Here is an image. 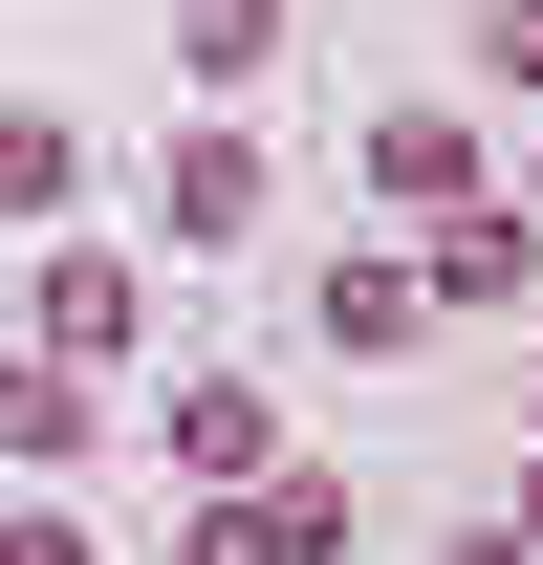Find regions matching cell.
Segmentation results:
<instances>
[{
  "label": "cell",
  "mask_w": 543,
  "mask_h": 565,
  "mask_svg": "<svg viewBox=\"0 0 543 565\" xmlns=\"http://www.w3.org/2000/svg\"><path fill=\"white\" fill-rule=\"evenodd\" d=\"M174 457H196V500H283V479H305V457H283V414L239 392V370H196V392H174Z\"/></svg>",
  "instance_id": "obj_1"
},
{
  "label": "cell",
  "mask_w": 543,
  "mask_h": 565,
  "mask_svg": "<svg viewBox=\"0 0 543 565\" xmlns=\"http://www.w3.org/2000/svg\"><path fill=\"white\" fill-rule=\"evenodd\" d=\"M370 196L392 217H478V131L457 109H370Z\"/></svg>",
  "instance_id": "obj_2"
},
{
  "label": "cell",
  "mask_w": 543,
  "mask_h": 565,
  "mask_svg": "<svg viewBox=\"0 0 543 565\" xmlns=\"http://www.w3.org/2000/svg\"><path fill=\"white\" fill-rule=\"evenodd\" d=\"M413 262H435V305H522V282H543V217H522V196H478V217H435Z\"/></svg>",
  "instance_id": "obj_3"
},
{
  "label": "cell",
  "mask_w": 543,
  "mask_h": 565,
  "mask_svg": "<svg viewBox=\"0 0 543 565\" xmlns=\"http://www.w3.org/2000/svg\"><path fill=\"white\" fill-rule=\"evenodd\" d=\"M131 305H152V282L109 262V239H66V262H44V349H66V370H109V349H131Z\"/></svg>",
  "instance_id": "obj_4"
},
{
  "label": "cell",
  "mask_w": 543,
  "mask_h": 565,
  "mask_svg": "<svg viewBox=\"0 0 543 565\" xmlns=\"http://www.w3.org/2000/svg\"><path fill=\"white\" fill-rule=\"evenodd\" d=\"M413 327H457V305H435V262H348V282H327V349H348V370H392Z\"/></svg>",
  "instance_id": "obj_5"
},
{
  "label": "cell",
  "mask_w": 543,
  "mask_h": 565,
  "mask_svg": "<svg viewBox=\"0 0 543 565\" xmlns=\"http://www.w3.org/2000/svg\"><path fill=\"white\" fill-rule=\"evenodd\" d=\"M262 217V131L217 109V131H174V239H239Z\"/></svg>",
  "instance_id": "obj_6"
},
{
  "label": "cell",
  "mask_w": 543,
  "mask_h": 565,
  "mask_svg": "<svg viewBox=\"0 0 543 565\" xmlns=\"http://www.w3.org/2000/svg\"><path fill=\"white\" fill-rule=\"evenodd\" d=\"M87 196V152H66V109H22V131H0V217H22V239H44V217Z\"/></svg>",
  "instance_id": "obj_7"
},
{
  "label": "cell",
  "mask_w": 543,
  "mask_h": 565,
  "mask_svg": "<svg viewBox=\"0 0 543 565\" xmlns=\"http://www.w3.org/2000/svg\"><path fill=\"white\" fill-rule=\"evenodd\" d=\"M0 457H87V370L22 349V392H0Z\"/></svg>",
  "instance_id": "obj_8"
},
{
  "label": "cell",
  "mask_w": 543,
  "mask_h": 565,
  "mask_svg": "<svg viewBox=\"0 0 543 565\" xmlns=\"http://www.w3.org/2000/svg\"><path fill=\"white\" fill-rule=\"evenodd\" d=\"M174 44H196V66L239 87V66H262V44H283V0H174Z\"/></svg>",
  "instance_id": "obj_9"
},
{
  "label": "cell",
  "mask_w": 543,
  "mask_h": 565,
  "mask_svg": "<svg viewBox=\"0 0 543 565\" xmlns=\"http://www.w3.org/2000/svg\"><path fill=\"white\" fill-rule=\"evenodd\" d=\"M478 87H522V109H543V0H478Z\"/></svg>",
  "instance_id": "obj_10"
},
{
  "label": "cell",
  "mask_w": 543,
  "mask_h": 565,
  "mask_svg": "<svg viewBox=\"0 0 543 565\" xmlns=\"http://www.w3.org/2000/svg\"><path fill=\"white\" fill-rule=\"evenodd\" d=\"M174 565H305V544H283L262 500H196V544H174Z\"/></svg>",
  "instance_id": "obj_11"
},
{
  "label": "cell",
  "mask_w": 543,
  "mask_h": 565,
  "mask_svg": "<svg viewBox=\"0 0 543 565\" xmlns=\"http://www.w3.org/2000/svg\"><path fill=\"white\" fill-rule=\"evenodd\" d=\"M0 565H87V522H44V500H22V544H0Z\"/></svg>",
  "instance_id": "obj_12"
},
{
  "label": "cell",
  "mask_w": 543,
  "mask_h": 565,
  "mask_svg": "<svg viewBox=\"0 0 543 565\" xmlns=\"http://www.w3.org/2000/svg\"><path fill=\"white\" fill-rule=\"evenodd\" d=\"M435 565H543V544H522V522H478V544H435Z\"/></svg>",
  "instance_id": "obj_13"
},
{
  "label": "cell",
  "mask_w": 543,
  "mask_h": 565,
  "mask_svg": "<svg viewBox=\"0 0 543 565\" xmlns=\"http://www.w3.org/2000/svg\"><path fill=\"white\" fill-rule=\"evenodd\" d=\"M522 544H543V457H522Z\"/></svg>",
  "instance_id": "obj_14"
},
{
  "label": "cell",
  "mask_w": 543,
  "mask_h": 565,
  "mask_svg": "<svg viewBox=\"0 0 543 565\" xmlns=\"http://www.w3.org/2000/svg\"><path fill=\"white\" fill-rule=\"evenodd\" d=\"M522 217H543V152H522Z\"/></svg>",
  "instance_id": "obj_15"
}]
</instances>
